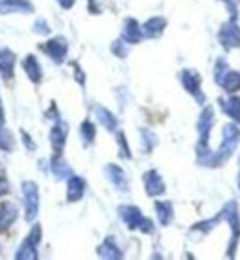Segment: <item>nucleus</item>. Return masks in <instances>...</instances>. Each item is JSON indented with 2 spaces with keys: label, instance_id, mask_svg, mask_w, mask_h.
<instances>
[{
  "label": "nucleus",
  "instance_id": "nucleus-1",
  "mask_svg": "<svg viewBox=\"0 0 240 260\" xmlns=\"http://www.w3.org/2000/svg\"><path fill=\"white\" fill-rule=\"evenodd\" d=\"M240 142V129L236 125L227 124L224 127V133H222V144L218 148L216 153H211L207 159L201 160L203 166H211V168H216V166L224 165L225 160L233 155V151L236 150V146Z\"/></svg>",
  "mask_w": 240,
  "mask_h": 260
},
{
  "label": "nucleus",
  "instance_id": "nucleus-2",
  "mask_svg": "<svg viewBox=\"0 0 240 260\" xmlns=\"http://www.w3.org/2000/svg\"><path fill=\"white\" fill-rule=\"evenodd\" d=\"M215 124V109L207 105L205 109L201 111L200 118H198V133H200V142H198V160H203L211 155L209 151V135Z\"/></svg>",
  "mask_w": 240,
  "mask_h": 260
},
{
  "label": "nucleus",
  "instance_id": "nucleus-3",
  "mask_svg": "<svg viewBox=\"0 0 240 260\" xmlns=\"http://www.w3.org/2000/svg\"><path fill=\"white\" fill-rule=\"evenodd\" d=\"M220 216H222V220H227V223L231 225V231H233L229 249H227V256H229V258H235L236 244H238V238H240V214H238V205H236L235 201H229V203H227V205H225L224 209H222Z\"/></svg>",
  "mask_w": 240,
  "mask_h": 260
},
{
  "label": "nucleus",
  "instance_id": "nucleus-4",
  "mask_svg": "<svg viewBox=\"0 0 240 260\" xmlns=\"http://www.w3.org/2000/svg\"><path fill=\"white\" fill-rule=\"evenodd\" d=\"M22 196H24V218L26 221H34L39 212V188L34 181H22Z\"/></svg>",
  "mask_w": 240,
  "mask_h": 260
},
{
  "label": "nucleus",
  "instance_id": "nucleus-5",
  "mask_svg": "<svg viewBox=\"0 0 240 260\" xmlns=\"http://www.w3.org/2000/svg\"><path fill=\"white\" fill-rule=\"evenodd\" d=\"M218 41L224 46L225 50H233L240 46V28L236 24V19L227 20L225 24H222L220 31H218Z\"/></svg>",
  "mask_w": 240,
  "mask_h": 260
},
{
  "label": "nucleus",
  "instance_id": "nucleus-6",
  "mask_svg": "<svg viewBox=\"0 0 240 260\" xmlns=\"http://www.w3.org/2000/svg\"><path fill=\"white\" fill-rule=\"evenodd\" d=\"M179 80L189 94L194 96L200 104L201 102H205V96H203V92H201V78L198 76V72H194V70H181Z\"/></svg>",
  "mask_w": 240,
  "mask_h": 260
},
{
  "label": "nucleus",
  "instance_id": "nucleus-7",
  "mask_svg": "<svg viewBox=\"0 0 240 260\" xmlns=\"http://www.w3.org/2000/svg\"><path fill=\"white\" fill-rule=\"evenodd\" d=\"M118 214L120 218H122V221H124L126 225H128V229H140L142 227V223H144V216H142V212H140L137 207L133 205H122L118 207Z\"/></svg>",
  "mask_w": 240,
  "mask_h": 260
},
{
  "label": "nucleus",
  "instance_id": "nucleus-8",
  "mask_svg": "<svg viewBox=\"0 0 240 260\" xmlns=\"http://www.w3.org/2000/svg\"><path fill=\"white\" fill-rule=\"evenodd\" d=\"M43 50L50 55L52 59H54V63L61 65V63L65 61V55H67V50H69V46H67V41L63 39V37H54V39H50L48 43L43 45Z\"/></svg>",
  "mask_w": 240,
  "mask_h": 260
},
{
  "label": "nucleus",
  "instance_id": "nucleus-9",
  "mask_svg": "<svg viewBox=\"0 0 240 260\" xmlns=\"http://www.w3.org/2000/svg\"><path fill=\"white\" fill-rule=\"evenodd\" d=\"M142 181H144V188L148 196L155 198V196L165 194V181H163V177H161L157 170H148L144 174V177H142Z\"/></svg>",
  "mask_w": 240,
  "mask_h": 260
},
{
  "label": "nucleus",
  "instance_id": "nucleus-10",
  "mask_svg": "<svg viewBox=\"0 0 240 260\" xmlns=\"http://www.w3.org/2000/svg\"><path fill=\"white\" fill-rule=\"evenodd\" d=\"M15 63L17 55L10 48H0V76L4 80H11L15 74Z\"/></svg>",
  "mask_w": 240,
  "mask_h": 260
},
{
  "label": "nucleus",
  "instance_id": "nucleus-11",
  "mask_svg": "<svg viewBox=\"0 0 240 260\" xmlns=\"http://www.w3.org/2000/svg\"><path fill=\"white\" fill-rule=\"evenodd\" d=\"M17 216H19L17 205H13L10 201L2 203V205H0V233H6V231L10 229V227L15 223Z\"/></svg>",
  "mask_w": 240,
  "mask_h": 260
},
{
  "label": "nucleus",
  "instance_id": "nucleus-12",
  "mask_svg": "<svg viewBox=\"0 0 240 260\" xmlns=\"http://www.w3.org/2000/svg\"><path fill=\"white\" fill-rule=\"evenodd\" d=\"M83 194H85V181L78 175H70L67 179V200L74 203V201H80Z\"/></svg>",
  "mask_w": 240,
  "mask_h": 260
},
{
  "label": "nucleus",
  "instance_id": "nucleus-13",
  "mask_svg": "<svg viewBox=\"0 0 240 260\" xmlns=\"http://www.w3.org/2000/svg\"><path fill=\"white\" fill-rule=\"evenodd\" d=\"M34 6L28 0H0V13H32Z\"/></svg>",
  "mask_w": 240,
  "mask_h": 260
},
{
  "label": "nucleus",
  "instance_id": "nucleus-14",
  "mask_svg": "<svg viewBox=\"0 0 240 260\" xmlns=\"http://www.w3.org/2000/svg\"><path fill=\"white\" fill-rule=\"evenodd\" d=\"M50 142H52V148H54V151H55V155H61V151H63L65 142H67V125L61 120H55V125L52 127Z\"/></svg>",
  "mask_w": 240,
  "mask_h": 260
},
{
  "label": "nucleus",
  "instance_id": "nucleus-15",
  "mask_svg": "<svg viewBox=\"0 0 240 260\" xmlns=\"http://www.w3.org/2000/svg\"><path fill=\"white\" fill-rule=\"evenodd\" d=\"M144 37V34H142V26L137 22L135 19H128L124 24V31H122V39L126 41V43H130V45H137L140 39Z\"/></svg>",
  "mask_w": 240,
  "mask_h": 260
},
{
  "label": "nucleus",
  "instance_id": "nucleus-16",
  "mask_svg": "<svg viewBox=\"0 0 240 260\" xmlns=\"http://www.w3.org/2000/svg\"><path fill=\"white\" fill-rule=\"evenodd\" d=\"M98 256L100 258H107V260H120L122 258V251L120 247L115 244V238H105L100 245H98Z\"/></svg>",
  "mask_w": 240,
  "mask_h": 260
},
{
  "label": "nucleus",
  "instance_id": "nucleus-17",
  "mask_svg": "<svg viewBox=\"0 0 240 260\" xmlns=\"http://www.w3.org/2000/svg\"><path fill=\"white\" fill-rule=\"evenodd\" d=\"M22 69H24L26 76L30 78V81H34V83H39L41 80H43V70H41V65L39 61H37V57L35 55H26L24 61H22Z\"/></svg>",
  "mask_w": 240,
  "mask_h": 260
},
{
  "label": "nucleus",
  "instance_id": "nucleus-18",
  "mask_svg": "<svg viewBox=\"0 0 240 260\" xmlns=\"http://www.w3.org/2000/svg\"><path fill=\"white\" fill-rule=\"evenodd\" d=\"M105 175L109 177V181L120 190H128V177H126L124 170L116 165H107L105 166Z\"/></svg>",
  "mask_w": 240,
  "mask_h": 260
},
{
  "label": "nucleus",
  "instance_id": "nucleus-19",
  "mask_svg": "<svg viewBox=\"0 0 240 260\" xmlns=\"http://www.w3.org/2000/svg\"><path fill=\"white\" fill-rule=\"evenodd\" d=\"M166 28V19L163 17H152L142 24V34L144 37H157L163 34V30Z\"/></svg>",
  "mask_w": 240,
  "mask_h": 260
},
{
  "label": "nucleus",
  "instance_id": "nucleus-20",
  "mask_svg": "<svg viewBox=\"0 0 240 260\" xmlns=\"http://www.w3.org/2000/svg\"><path fill=\"white\" fill-rule=\"evenodd\" d=\"M15 258L17 260H37L39 258V255H37V244H34V242L26 236L24 242H22V244L19 245V249H17Z\"/></svg>",
  "mask_w": 240,
  "mask_h": 260
},
{
  "label": "nucleus",
  "instance_id": "nucleus-21",
  "mask_svg": "<svg viewBox=\"0 0 240 260\" xmlns=\"http://www.w3.org/2000/svg\"><path fill=\"white\" fill-rule=\"evenodd\" d=\"M220 104L225 115L231 116L233 120L240 124V98L238 96H229V98H225V100H220Z\"/></svg>",
  "mask_w": 240,
  "mask_h": 260
},
{
  "label": "nucleus",
  "instance_id": "nucleus-22",
  "mask_svg": "<svg viewBox=\"0 0 240 260\" xmlns=\"http://www.w3.org/2000/svg\"><path fill=\"white\" fill-rule=\"evenodd\" d=\"M96 113V118H98V122H100L102 125H104L107 131H115L116 129V125H118V122H116V116L111 113L109 109H105V107H96L95 109Z\"/></svg>",
  "mask_w": 240,
  "mask_h": 260
},
{
  "label": "nucleus",
  "instance_id": "nucleus-23",
  "mask_svg": "<svg viewBox=\"0 0 240 260\" xmlns=\"http://www.w3.org/2000/svg\"><path fill=\"white\" fill-rule=\"evenodd\" d=\"M155 214H157L161 225H168L172 221V216H174L170 201H155Z\"/></svg>",
  "mask_w": 240,
  "mask_h": 260
},
{
  "label": "nucleus",
  "instance_id": "nucleus-24",
  "mask_svg": "<svg viewBox=\"0 0 240 260\" xmlns=\"http://www.w3.org/2000/svg\"><path fill=\"white\" fill-rule=\"evenodd\" d=\"M50 168H52V174H54L55 177H57V179H69L70 175H72V170H70V166L67 165L65 160L61 159L59 155L52 157Z\"/></svg>",
  "mask_w": 240,
  "mask_h": 260
},
{
  "label": "nucleus",
  "instance_id": "nucleus-25",
  "mask_svg": "<svg viewBox=\"0 0 240 260\" xmlns=\"http://www.w3.org/2000/svg\"><path fill=\"white\" fill-rule=\"evenodd\" d=\"M218 85L224 87L227 92H236V90H240V74L235 70H227Z\"/></svg>",
  "mask_w": 240,
  "mask_h": 260
},
{
  "label": "nucleus",
  "instance_id": "nucleus-26",
  "mask_svg": "<svg viewBox=\"0 0 240 260\" xmlns=\"http://www.w3.org/2000/svg\"><path fill=\"white\" fill-rule=\"evenodd\" d=\"M15 148V139L11 135V131H8L4 125H0V150L2 151H13Z\"/></svg>",
  "mask_w": 240,
  "mask_h": 260
},
{
  "label": "nucleus",
  "instance_id": "nucleus-27",
  "mask_svg": "<svg viewBox=\"0 0 240 260\" xmlns=\"http://www.w3.org/2000/svg\"><path fill=\"white\" fill-rule=\"evenodd\" d=\"M80 135H81V139H83V142H85V144H91V142H95V137H96V127H95V124H93L91 120L81 122V125H80Z\"/></svg>",
  "mask_w": 240,
  "mask_h": 260
},
{
  "label": "nucleus",
  "instance_id": "nucleus-28",
  "mask_svg": "<svg viewBox=\"0 0 240 260\" xmlns=\"http://www.w3.org/2000/svg\"><path fill=\"white\" fill-rule=\"evenodd\" d=\"M140 135H142V144H144V151L150 153L154 150V146L157 144V137H155L154 131L150 129H140Z\"/></svg>",
  "mask_w": 240,
  "mask_h": 260
},
{
  "label": "nucleus",
  "instance_id": "nucleus-29",
  "mask_svg": "<svg viewBox=\"0 0 240 260\" xmlns=\"http://www.w3.org/2000/svg\"><path fill=\"white\" fill-rule=\"evenodd\" d=\"M222 221V216L218 214V216H215V218H211V220H203V221H200V223H196L194 227H192V231H201V233H209L211 229L215 225H218Z\"/></svg>",
  "mask_w": 240,
  "mask_h": 260
},
{
  "label": "nucleus",
  "instance_id": "nucleus-30",
  "mask_svg": "<svg viewBox=\"0 0 240 260\" xmlns=\"http://www.w3.org/2000/svg\"><path fill=\"white\" fill-rule=\"evenodd\" d=\"M116 140H118L120 157H122V159H131L130 146H128V140H126V135L122 133V131H118V133H116Z\"/></svg>",
  "mask_w": 240,
  "mask_h": 260
},
{
  "label": "nucleus",
  "instance_id": "nucleus-31",
  "mask_svg": "<svg viewBox=\"0 0 240 260\" xmlns=\"http://www.w3.org/2000/svg\"><path fill=\"white\" fill-rule=\"evenodd\" d=\"M225 72H227V65H225V61L220 57V59L216 61V65H215V81H216V83H220Z\"/></svg>",
  "mask_w": 240,
  "mask_h": 260
},
{
  "label": "nucleus",
  "instance_id": "nucleus-32",
  "mask_svg": "<svg viewBox=\"0 0 240 260\" xmlns=\"http://www.w3.org/2000/svg\"><path fill=\"white\" fill-rule=\"evenodd\" d=\"M111 52H113L115 55H118V57H126V55H128V50H126L124 39L115 41V43L111 45Z\"/></svg>",
  "mask_w": 240,
  "mask_h": 260
},
{
  "label": "nucleus",
  "instance_id": "nucleus-33",
  "mask_svg": "<svg viewBox=\"0 0 240 260\" xmlns=\"http://www.w3.org/2000/svg\"><path fill=\"white\" fill-rule=\"evenodd\" d=\"M34 30H35V34H39V35L50 34V28L46 26V22L43 19H39L37 22H35V24H34Z\"/></svg>",
  "mask_w": 240,
  "mask_h": 260
},
{
  "label": "nucleus",
  "instance_id": "nucleus-34",
  "mask_svg": "<svg viewBox=\"0 0 240 260\" xmlns=\"http://www.w3.org/2000/svg\"><path fill=\"white\" fill-rule=\"evenodd\" d=\"M72 67H74L76 81H78V83H81V85H83V83H85V74L81 72V69H80V67H78V65H76V63H72Z\"/></svg>",
  "mask_w": 240,
  "mask_h": 260
},
{
  "label": "nucleus",
  "instance_id": "nucleus-35",
  "mask_svg": "<svg viewBox=\"0 0 240 260\" xmlns=\"http://www.w3.org/2000/svg\"><path fill=\"white\" fill-rule=\"evenodd\" d=\"M20 135H22V142L26 144V148H28V150H35V144L32 142L30 135H28V133H26L24 129H20Z\"/></svg>",
  "mask_w": 240,
  "mask_h": 260
},
{
  "label": "nucleus",
  "instance_id": "nucleus-36",
  "mask_svg": "<svg viewBox=\"0 0 240 260\" xmlns=\"http://www.w3.org/2000/svg\"><path fill=\"white\" fill-rule=\"evenodd\" d=\"M8 190H10V185H8V179H6V177H2V175H0V198H2V196L8 194Z\"/></svg>",
  "mask_w": 240,
  "mask_h": 260
},
{
  "label": "nucleus",
  "instance_id": "nucleus-37",
  "mask_svg": "<svg viewBox=\"0 0 240 260\" xmlns=\"http://www.w3.org/2000/svg\"><path fill=\"white\" fill-rule=\"evenodd\" d=\"M76 0H57V4L61 6V8H65V10H70L72 6H74Z\"/></svg>",
  "mask_w": 240,
  "mask_h": 260
},
{
  "label": "nucleus",
  "instance_id": "nucleus-38",
  "mask_svg": "<svg viewBox=\"0 0 240 260\" xmlns=\"http://www.w3.org/2000/svg\"><path fill=\"white\" fill-rule=\"evenodd\" d=\"M96 2L95 0H89V10H91V13H100V8H96Z\"/></svg>",
  "mask_w": 240,
  "mask_h": 260
},
{
  "label": "nucleus",
  "instance_id": "nucleus-39",
  "mask_svg": "<svg viewBox=\"0 0 240 260\" xmlns=\"http://www.w3.org/2000/svg\"><path fill=\"white\" fill-rule=\"evenodd\" d=\"M0 125H4V107H2V100H0Z\"/></svg>",
  "mask_w": 240,
  "mask_h": 260
},
{
  "label": "nucleus",
  "instance_id": "nucleus-40",
  "mask_svg": "<svg viewBox=\"0 0 240 260\" xmlns=\"http://www.w3.org/2000/svg\"><path fill=\"white\" fill-rule=\"evenodd\" d=\"M225 2H229V4H233V0H225Z\"/></svg>",
  "mask_w": 240,
  "mask_h": 260
}]
</instances>
